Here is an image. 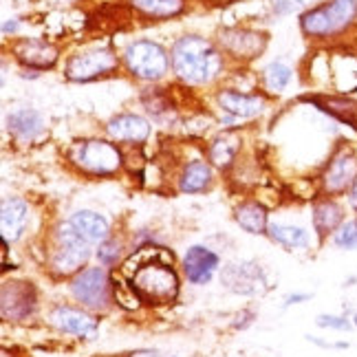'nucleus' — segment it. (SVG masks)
Here are the masks:
<instances>
[{
	"label": "nucleus",
	"mask_w": 357,
	"mask_h": 357,
	"mask_svg": "<svg viewBox=\"0 0 357 357\" xmlns=\"http://www.w3.org/2000/svg\"><path fill=\"white\" fill-rule=\"evenodd\" d=\"M313 104H318L324 113L335 117L337 121L357 130V102L351 98H313Z\"/></svg>",
	"instance_id": "4be33fe9"
},
{
	"label": "nucleus",
	"mask_w": 357,
	"mask_h": 357,
	"mask_svg": "<svg viewBox=\"0 0 357 357\" xmlns=\"http://www.w3.org/2000/svg\"><path fill=\"white\" fill-rule=\"evenodd\" d=\"M123 62L128 71L139 79H159L168 71V53L150 40L132 43L123 53Z\"/></svg>",
	"instance_id": "423d86ee"
},
{
	"label": "nucleus",
	"mask_w": 357,
	"mask_h": 357,
	"mask_svg": "<svg viewBox=\"0 0 357 357\" xmlns=\"http://www.w3.org/2000/svg\"><path fill=\"white\" fill-rule=\"evenodd\" d=\"M73 163L89 174H113L121 166V153L108 142L89 139L73 148Z\"/></svg>",
	"instance_id": "39448f33"
},
{
	"label": "nucleus",
	"mask_w": 357,
	"mask_h": 357,
	"mask_svg": "<svg viewBox=\"0 0 357 357\" xmlns=\"http://www.w3.org/2000/svg\"><path fill=\"white\" fill-rule=\"evenodd\" d=\"M221 43L229 53H234L236 58H254V56H258L260 51H263L265 38L254 33V31L234 29V31H225L221 36Z\"/></svg>",
	"instance_id": "a211bd4d"
},
{
	"label": "nucleus",
	"mask_w": 357,
	"mask_h": 357,
	"mask_svg": "<svg viewBox=\"0 0 357 357\" xmlns=\"http://www.w3.org/2000/svg\"><path fill=\"white\" fill-rule=\"evenodd\" d=\"M218 104L225 113L234 117H254L263 113L265 108V100L258 98V95H241L234 91H223L218 95Z\"/></svg>",
	"instance_id": "6ab92c4d"
},
{
	"label": "nucleus",
	"mask_w": 357,
	"mask_h": 357,
	"mask_svg": "<svg viewBox=\"0 0 357 357\" xmlns=\"http://www.w3.org/2000/svg\"><path fill=\"white\" fill-rule=\"evenodd\" d=\"M89 243L82 238L71 223H66L58 234V250L53 254V267L60 273H73L89 258Z\"/></svg>",
	"instance_id": "6e6552de"
},
{
	"label": "nucleus",
	"mask_w": 357,
	"mask_h": 357,
	"mask_svg": "<svg viewBox=\"0 0 357 357\" xmlns=\"http://www.w3.org/2000/svg\"><path fill=\"white\" fill-rule=\"evenodd\" d=\"M311 221H313V229L318 238H328L333 236L340 229V225L347 221V208L337 197H322L313 203L311 210Z\"/></svg>",
	"instance_id": "9d476101"
},
{
	"label": "nucleus",
	"mask_w": 357,
	"mask_h": 357,
	"mask_svg": "<svg viewBox=\"0 0 357 357\" xmlns=\"http://www.w3.org/2000/svg\"><path fill=\"white\" fill-rule=\"evenodd\" d=\"M238 153V139L234 135H223L210 146V161L218 168H227Z\"/></svg>",
	"instance_id": "bb28decb"
},
{
	"label": "nucleus",
	"mask_w": 357,
	"mask_h": 357,
	"mask_svg": "<svg viewBox=\"0 0 357 357\" xmlns=\"http://www.w3.org/2000/svg\"><path fill=\"white\" fill-rule=\"evenodd\" d=\"M43 128L45 121L36 111H18L9 117V130L20 139H36Z\"/></svg>",
	"instance_id": "393cba45"
},
{
	"label": "nucleus",
	"mask_w": 357,
	"mask_h": 357,
	"mask_svg": "<svg viewBox=\"0 0 357 357\" xmlns=\"http://www.w3.org/2000/svg\"><path fill=\"white\" fill-rule=\"evenodd\" d=\"M212 181V168L210 163L205 161H192L183 168L181 178H178V188L181 192H188V195H195V192H201L210 185Z\"/></svg>",
	"instance_id": "5701e85b"
},
{
	"label": "nucleus",
	"mask_w": 357,
	"mask_h": 357,
	"mask_svg": "<svg viewBox=\"0 0 357 357\" xmlns=\"http://www.w3.org/2000/svg\"><path fill=\"white\" fill-rule=\"evenodd\" d=\"M309 0H273V7H276L278 11L287 13V11H294L302 5H307Z\"/></svg>",
	"instance_id": "2f4dec72"
},
{
	"label": "nucleus",
	"mask_w": 357,
	"mask_h": 357,
	"mask_svg": "<svg viewBox=\"0 0 357 357\" xmlns=\"http://www.w3.org/2000/svg\"><path fill=\"white\" fill-rule=\"evenodd\" d=\"M318 326L322 328H335V331H351L353 320H349L347 315H318Z\"/></svg>",
	"instance_id": "c756f323"
},
{
	"label": "nucleus",
	"mask_w": 357,
	"mask_h": 357,
	"mask_svg": "<svg viewBox=\"0 0 357 357\" xmlns=\"http://www.w3.org/2000/svg\"><path fill=\"white\" fill-rule=\"evenodd\" d=\"M172 68L183 82L190 84H208L223 68V58L208 40L185 36L172 47Z\"/></svg>",
	"instance_id": "f257e3e1"
},
{
	"label": "nucleus",
	"mask_w": 357,
	"mask_h": 357,
	"mask_svg": "<svg viewBox=\"0 0 357 357\" xmlns=\"http://www.w3.org/2000/svg\"><path fill=\"white\" fill-rule=\"evenodd\" d=\"M357 178V153L349 146H340L320 174V190L324 197H347Z\"/></svg>",
	"instance_id": "20e7f679"
},
{
	"label": "nucleus",
	"mask_w": 357,
	"mask_h": 357,
	"mask_svg": "<svg viewBox=\"0 0 357 357\" xmlns=\"http://www.w3.org/2000/svg\"><path fill=\"white\" fill-rule=\"evenodd\" d=\"M265 82L269 91H282L291 82V68L282 62H273L265 68Z\"/></svg>",
	"instance_id": "c85d7f7f"
},
{
	"label": "nucleus",
	"mask_w": 357,
	"mask_h": 357,
	"mask_svg": "<svg viewBox=\"0 0 357 357\" xmlns=\"http://www.w3.org/2000/svg\"><path fill=\"white\" fill-rule=\"evenodd\" d=\"M68 223L75 227L77 234L89 245H102L104 241H108V221L104 216H100L98 212L79 210L71 216V221Z\"/></svg>",
	"instance_id": "dca6fc26"
},
{
	"label": "nucleus",
	"mask_w": 357,
	"mask_h": 357,
	"mask_svg": "<svg viewBox=\"0 0 357 357\" xmlns=\"http://www.w3.org/2000/svg\"><path fill=\"white\" fill-rule=\"evenodd\" d=\"M117 66V58L111 51H93L82 53V56L71 58L66 66V75L75 82H89L93 77H100Z\"/></svg>",
	"instance_id": "9b49d317"
},
{
	"label": "nucleus",
	"mask_w": 357,
	"mask_h": 357,
	"mask_svg": "<svg viewBox=\"0 0 357 357\" xmlns=\"http://www.w3.org/2000/svg\"><path fill=\"white\" fill-rule=\"evenodd\" d=\"M106 130L117 142H135V144L144 142L150 135L148 121L139 115H119L108 121Z\"/></svg>",
	"instance_id": "f3484780"
},
{
	"label": "nucleus",
	"mask_w": 357,
	"mask_h": 357,
	"mask_svg": "<svg viewBox=\"0 0 357 357\" xmlns=\"http://www.w3.org/2000/svg\"><path fill=\"white\" fill-rule=\"evenodd\" d=\"M331 243L337 250H347V252L357 250V216L347 218V221L340 225V229L331 236Z\"/></svg>",
	"instance_id": "cd10ccee"
},
{
	"label": "nucleus",
	"mask_w": 357,
	"mask_h": 357,
	"mask_svg": "<svg viewBox=\"0 0 357 357\" xmlns=\"http://www.w3.org/2000/svg\"><path fill=\"white\" fill-rule=\"evenodd\" d=\"M29 221V208L22 199H5L3 210H0V227H3V241L9 245L18 241Z\"/></svg>",
	"instance_id": "4468645a"
},
{
	"label": "nucleus",
	"mask_w": 357,
	"mask_h": 357,
	"mask_svg": "<svg viewBox=\"0 0 357 357\" xmlns=\"http://www.w3.org/2000/svg\"><path fill=\"white\" fill-rule=\"evenodd\" d=\"M51 322L56 324L60 331L64 333H73L79 337H93L98 333V320L93 315L73 309V307H56L51 313Z\"/></svg>",
	"instance_id": "ddd939ff"
},
{
	"label": "nucleus",
	"mask_w": 357,
	"mask_h": 357,
	"mask_svg": "<svg viewBox=\"0 0 357 357\" xmlns=\"http://www.w3.org/2000/svg\"><path fill=\"white\" fill-rule=\"evenodd\" d=\"M38 307L36 289L29 282H5L3 284V318L22 322L29 320Z\"/></svg>",
	"instance_id": "1a4fd4ad"
},
{
	"label": "nucleus",
	"mask_w": 357,
	"mask_h": 357,
	"mask_svg": "<svg viewBox=\"0 0 357 357\" xmlns=\"http://www.w3.org/2000/svg\"><path fill=\"white\" fill-rule=\"evenodd\" d=\"M302 300H309V294H294V296L287 298V305H298V302H302Z\"/></svg>",
	"instance_id": "72a5a7b5"
},
{
	"label": "nucleus",
	"mask_w": 357,
	"mask_h": 357,
	"mask_svg": "<svg viewBox=\"0 0 357 357\" xmlns=\"http://www.w3.org/2000/svg\"><path fill=\"white\" fill-rule=\"evenodd\" d=\"M71 291L77 302L93 311H104L111 302V282L102 267H89L73 278Z\"/></svg>",
	"instance_id": "0eeeda50"
},
{
	"label": "nucleus",
	"mask_w": 357,
	"mask_h": 357,
	"mask_svg": "<svg viewBox=\"0 0 357 357\" xmlns=\"http://www.w3.org/2000/svg\"><path fill=\"white\" fill-rule=\"evenodd\" d=\"M218 269V256L203 245L190 247L183 256V271L192 284H208Z\"/></svg>",
	"instance_id": "f8f14e48"
},
{
	"label": "nucleus",
	"mask_w": 357,
	"mask_h": 357,
	"mask_svg": "<svg viewBox=\"0 0 357 357\" xmlns=\"http://www.w3.org/2000/svg\"><path fill=\"white\" fill-rule=\"evenodd\" d=\"M172 263H163V260H146L132 271L130 284L132 289L139 294L144 302L150 305H166L172 302L178 294V278Z\"/></svg>",
	"instance_id": "f03ea898"
},
{
	"label": "nucleus",
	"mask_w": 357,
	"mask_h": 357,
	"mask_svg": "<svg viewBox=\"0 0 357 357\" xmlns=\"http://www.w3.org/2000/svg\"><path fill=\"white\" fill-rule=\"evenodd\" d=\"M357 20V0H328L309 9L300 20L302 31L311 38H333L344 33Z\"/></svg>",
	"instance_id": "7ed1b4c3"
},
{
	"label": "nucleus",
	"mask_w": 357,
	"mask_h": 357,
	"mask_svg": "<svg viewBox=\"0 0 357 357\" xmlns=\"http://www.w3.org/2000/svg\"><path fill=\"white\" fill-rule=\"evenodd\" d=\"M132 5L153 18H170L183 11V0H132Z\"/></svg>",
	"instance_id": "a878e982"
},
{
	"label": "nucleus",
	"mask_w": 357,
	"mask_h": 357,
	"mask_svg": "<svg viewBox=\"0 0 357 357\" xmlns=\"http://www.w3.org/2000/svg\"><path fill=\"white\" fill-rule=\"evenodd\" d=\"M98 258L104 265H113L119 258V243L117 241H104L98 250Z\"/></svg>",
	"instance_id": "7c9ffc66"
},
{
	"label": "nucleus",
	"mask_w": 357,
	"mask_h": 357,
	"mask_svg": "<svg viewBox=\"0 0 357 357\" xmlns=\"http://www.w3.org/2000/svg\"><path fill=\"white\" fill-rule=\"evenodd\" d=\"M347 205H349V210L357 216V178H355V183L351 185V190L347 192Z\"/></svg>",
	"instance_id": "473e14b6"
},
{
	"label": "nucleus",
	"mask_w": 357,
	"mask_h": 357,
	"mask_svg": "<svg viewBox=\"0 0 357 357\" xmlns=\"http://www.w3.org/2000/svg\"><path fill=\"white\" fill-rule=\"evenodd\" d=\"M267 234L273 243L282 245L284 250H307L311 245V236L305 227L300 225H284V223H269Z\"/></svg>",
	"instance_id": "412c9836"
},
{
	"label": "nucleus",
	"mask_w": 357,
	"mask_h": 357,
	"mask_svg": "<svg viewBox=\"0 0 357 357\" xmlns=\"http://www.w3.org/2000/svg\"><path fill=\"white\" fill-rule=\"evenodd\" d=\"M236 223L250 231V234H265L269 223H267V212L263 205L258 203H243L236 208Z\"/></svg>",
	"instance_id": "b1692460"
},
{
	"label": "nucleus",
	"mask_w": 357,
	"mask_h": 357,
	"mask_svg": "<svg viewBox=\"0 0 357 357\" xmlns=\"http://www.w3.org/2000/svg\"><path fill=\"white\" fill-rule=\"evenodd\" d=\"M13 53H16V58L22 64L36 66V68L53 66L58 60V49L43 43V40H20V43L13 47Z\"/></svg>",
	"instance_id": "2eb2a0df"
},
{
	"label": "nucleus",
	"mask_w": 357,
	"mask_h": 357,
	"mask_svg": "<svg viewBox=\"0 0 357 357\" xmlns=\"http://www.w3.org/2000/svg\"><path fill=\"white\" fill-rule=\"evenodd\" d=\"M351 320H353V326L357 328V311H355V315H353V318H351Z\"/></svg>",
	"instance_id": "f704fd0d"
},
{
	"label": "nucleus",
	"mask_w": 357,
	"mask_h": 357,
	"mask_svg": "<svg viewBox=\"0 0 357 357\" xmlns=\"http://www.w3.org/2000/svg\"><path fill=\"white\" fill-rule=\"evenodd\" d=\"M223 280L227 282V287L241 294H256V289H260V284H263L260 269L256 265H245V263L229 265L223 273Z\"/></svg>",
	"instance_id": "aec40b11"
}]
</instances>
